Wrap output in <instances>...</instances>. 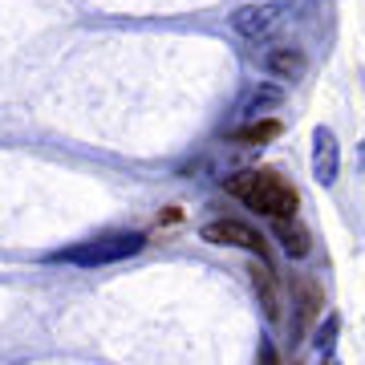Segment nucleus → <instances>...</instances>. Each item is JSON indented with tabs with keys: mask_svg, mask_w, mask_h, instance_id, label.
Returning <instances> with one entry per match:
<instances>
[{
	"mask_svg": "<svg viewBox=\"0 0 365 365\" xmlns=\"http://www.w3.org/2000/svg\"><path fill=\"white\" fill-rule=\"evenodd\" d=\"M361 146H365V143H361Z\"/></svg>",
	"mask_w": 365,
	"mask_h": 365,
	"instance_id": "nucleus-14",
	"label": "nucleus"
},
{
	"mask_svg": "<svg viewBox=\"0 0 365 365\" xmlns=\"http://www.w3.org/2000/svg\"><path fill=\"white\" fill-rule=\"evenodd\" d=\"M297 309H300V329L313 325L317 313L325 309V292H321V284L309 280V276H300V280H297Z\"/></svg>",
	"mask_w": 365,
	"mask_h": 365,
	"instance_id": "nucleus-6",
	"label": "nucleus"
},
{
	"mask_svg": "<svg viewBox=\"0 0 365 365\" xmlns=\"http://www.w3.org/2000/svg\"><path fill=\"white\" fill-rule=\"evenodd\" d=\"M260 365H276V353H272V345H264V353H260Z\"/></svg>",
	"mask_w": 365,
	"mask_h": 365,
	"instance_id": "nucleus-13",
	"label": "nucleus"
},
{
	"mask_svg": "<svg viewBox=\"0 0 365 365\" xmlns=\"http://www.w3.org/2000/svg\"><path fill=\"white\" fill-rule=\"evenodd\" d=\"M146 240L143 235H110V240H90L73 252H61L57 260H73V264H106V260H122V256H134Z\"/></svg>",
	"mask_w": 365,
	"mask_h": 365,
	"instance_id": "nucleus-2",
	"label": "nucleus"
},
{
	"mask_svg": "<svg viewBox=\"0 0 365 365\" xmlns=\"http://www.w3.org/2000/svg\"><path fill=\"white\" fill-rule=\"evenodd\" d=\"M276 134H280V122H276V118H256V122H248L244 130H235V143L264 146V143H272Z\"/></svg>",
	"mask_w": 365,
	"mask_h": 365,
	"instance_id": "nucleus-11",
	"label": "nucleus"
},
{
	"mask_svg": "<svg viewBox=\"0 0 365 365\" xmlns=\"http://www.w3.org/2000/svg\"><path fill=\"white\" fill-rule=\"evenodd\" d=\"M252 284H256V292H260V304H264V313H268V321H276V317H280V300H276V280H272L268 260H260L256 268H252Z\"/></svg>",
	"mask_w": 365,
	"mask_h": 365,
	"instance_id": "nucleus-10",
	"label": "nucleus"
},
{
	"mask_svg": "<svg viewBox=\"0 0 365 365\" xmlns=\"http://www.w3.org/2000/svg\"><path fill=\"white\" fill-rule=\"evenodd\" d=\"M280 102H284V90H280V86H272V81H264L260 90H252V93H248V102L240 106V114H248V118L272 114Z\"/></svg>",
	"mask_w": 365,
	"mask_h": 365,
	"instance_id": "nucleus-9",
	"label": "nucleus"
},
{
	"mask_svg": "<svg viewBox=\"0 0 365 365\" xmlns=\"http://www.w3.org/2000/svg\"><path fill=\"white\" fill-rule=\"evenodd\" d=\"M203 240L207 244H220V248H244V252H256V256H268V244H264L260 232H252L248 223H235V220H215V223H203Z\"/></svg>",
	"mask_w": 365,
	"mask_h": 365,
	"instance_id": "nucleus-3",
	"label": "nucleus"
},
{
	"mask_svg": "<svg viewBox=\"0 0 365 365\" xmlns=\"http://www.w3.org/2000/svg\"><path fill=\"white\" fill-rule=\"evenodd\" d=\"M337 170H341L337 134L329 130V126H317L313 130V175H317V182L333 187V182H337Z\"/></svg>",
	"mask_w": 365,
	"mask_h": 365,
	"instance_id": "nucleus-5",
	"label": "nucleus"
},
{
	"mask_svg": "<svg viewBox=\"0 0 365 365\" xmlns=\"http://www.w3.org/2000/svg\"><path fill=\"white\" fill-rule=\"evenodd\" d=\"M232 29L248 41H264L280 29V9L276 4H244V9H235Z\"/></svg>",
	"mask_w": 365,
	"mask_h": 365,
	"instance_id": "nucleus-4",
	"label": "nucleus"
},
{
	"mask_svg": "<svg viewBox=\"0 0 365 365\" xmlns=\"http://www.w3.org/2000/svg\"><path fill=\"white\" fill-rule=\"evenodd\" d=\"M276 240L284 244V252L292 260H304L309 256V232L297 223V215L292 220H276Z\"/></svg>",
	"mask_w": 365,
	"mask_h": 365,
	"instance_id": "nucleus-8",
	"label": "nucleus"
},
{
	"mask_svg": "<svg viewBox=\"0 0 365 365\" xmlns=\"http://www.w3.org/2000/svg\"><path fill=\"white\" fill-rule=\"evenodd\" d=\"M223 191L235 195L240 203H248L252 211L268 215V220H292L300 207L297 187L276 170H240L232 179H223Z\"/></svg>",
	"mask_w": 365,
	"mask_h": 365,
	"instance_id": "nucleus-1",
	"label": "nucleus"
},
{
	"mask_svg": "<svg viewBox=\"0 0 365 365\" xmlns=\"http://www.w3.org/2000/svg\"><path fill=\"white\" fill-rule=\"evenodd\" d=\"M333 337H337V317H329V325L321 329V337H317V345H321V353L333 349Z\"/></svg>",
	"mask_w": 365,
	"mask_h": 365,
	"instance_id": "nucleus-12",
	"label": "nucleus"
},
{
	"mask_svg": "<svg viewBox=\"0 0 365 365\" xmlns=\"http://www.w3.org/2000/svg\"><path fill=\"white\" fill-rule=\"evenodd\" d=\"M264 66H268V73H276V78L297 81L300 73L309 69V61H304V53H300V49H272Z\"/></svg>",
	"mask_w": 365,
	"mask_h": 365,
	"instance_id": "nucleus-7",
	"label": "nucleus"
}]
</instances>
